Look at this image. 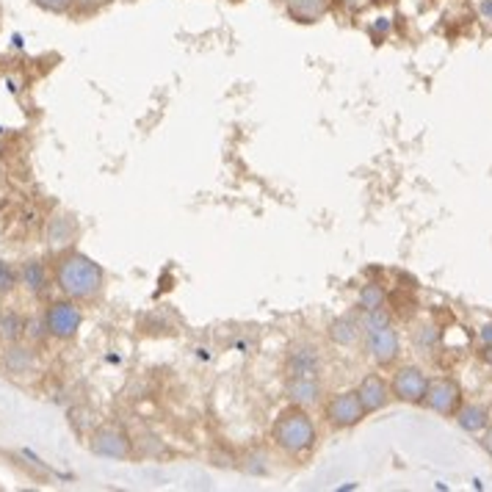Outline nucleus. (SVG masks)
I'll return each mask as SVG.
<instances>
[{"label": "nucleus", "mask_w": 492, "mask_h": 492, "mask_svg": "<svg viewBox=\"0 0 492 492\" xmlns=\"http://www.w3.org/2000/svg\"><path fill=\"white\" fill-rule=\"evenodd\" d=\"M56 285L67 299L89 302L103 293L106 272L83 252H67L56 263Z\"/></svg>", "instance_id": "nucleus-1"}, {"label": "nucleus", "mask_w": 492, "mask_h": 492, "mask_svg": "<svg viewBox=\"0 0 492 492\" xmlns=\"http://www.w3.org/2000/svg\"><path fill=\"white\" fill-rule=\"evenodd\" d=\"M272 440L280 451H285L290 456L307 453L318 440L313 415L305 407H297V404L285 407L272 423Z\"/></svg>", "instance_id": "nucleus-2"}, {"label": "nucleus", "mask_w": 492, "mask_h": 492, "mask_svg": "<svg viewBox=\"0 0 492 492\" xmlns=\"http://www.w3.org/2000/svg\"><path fill=\"white\" fill-rule=\"evenodd\" d=\"M45 330L50 338H58V341H70L78 335L81 324H83V313L81 307L75 305V299H58L53 302L47 310H45Z\"/></svg>", "instance_id": "nucleus-3"}, {"label": "nucleus", "mask_w": 492, "mask_h": 492, "mask_svg": "<svg viewBox=\"0 0 492 492\" xmlns=\"http://www.w3.org/2000/svg\"><path fill=\"white\" fill-rule=\"evenodd\" d=\"M366 407L359 401L357 390H346V393H338L330 401L324 404V418L326 423L332 426V429H351V426L363 423L366 418Z\"/></svg>", "instance_id": "nucleus-4"}, {"label": "nucleus", "mask_w": 492, "mask_h": 492, "mask_svg": "<svg viewBox=\"0 0 492 492\" xmlns=\"http://www.w3.org/2000/svg\"><path fill=\"white\" fill-rule=\"evenodd\" d=\"M423 404L429 407L432 412H437V415L453 418L456 410L462 407V387H459V382L451 379V376L429 379V387H426Z\"/></svg>", "instance_id": "nucleus-5"}, {"label": "nucleus", "mask_w": 492, "mask_h": 492, "mask_svg": "<svg viewBox=\"0 0 492 492\" xmlns=\"http://www.w3.org/2000/svg\"><path fill=\"white\" fill-rule=\"evenodd\" d=\"M363 346L376 366H393L401 354V341H399V332L393 330V324L363 332Z\"/></svg>", "instance_id": "nucleus-6"}, {"label": "nucleus", "mask_w": 492, "mask_h": 492, "mask_svg": "<svg viewBox=\"0 0 492 492\" xmlns=\"http://www.w3.org/2000/svg\"><path fill=\"white\" fill-rule=\"evenodd\" d=\"M426 387H429V376H426L418 366H401L393 374V382H390L393 399H399L404 404H423Z\"/></svg>", "instance_id": "nucleus-7"}, {"label": "nucleus", "mask_w": 492, "mask_h": 492, "mask_svg": "<svg viewBox=\"0 0 492 492\" xmlns=\"http://www.w3.org/2000/svg\"><path fill=\"white\" fill-rule=\"evenodd\" d=\"M89 448L97 453V456H106V459H130L134 453V440L125 429L119 426H100L91 440H89Z\"/></svg>", "instance_id": "nucleus-8"}, {"label": "nucleus", "mask_w": 492, "mask_h": 492, "mask_svg": "<svg viewBox=\"0 0 492 492\" xmlns=\"http://www.w3.org/2000/svg\"><path fill=\"white\" fill-rule=\"evenodd\" d=\"M288 376H321V354L315 343H293L285 359Z\"/></svg>", "instance_id": "nucleus-9"}, {"label": "nucleus", "mask_w": 492, "mask_h": 492, "mask_svg": "<svg viewBox=\"0 0 492 492\" xmlns=\"http://www.w3.org/2000/svg\"><path fill=\"white\" fill-rule=\"evenodd\" d=\"M321 376H288L285 382V396L290 404H297V407H310L315 401H321Z\"/></svg>", "instance_id": "nucleus-10"}, {"label": "nucleus", "mask_w": 492, "mask_h": 492, "mask_svg": "<svg viewBox=\"0 0 492 492\" xmlns=\"http://www.w3.org/2000/svg\"><path fill=\"white\" fill-rule=\"evenodd\" d=\"M357 396H359V401H363L366 412L371 415V412H379V410H384L390 404L393 393H390V384L379 374H368L363 382H359Z\"/></svg>", "instance_id": "nucleus-11"}, {"label": "nucleus", "mask_w": 492, "mask_h": 492, "mask_svg": "<svg viewBox=\"0 0 492 492\" xmlns=\"http://www.w3.org/2000/svg\"><path fill=\"white\" fill-rule=\"evenodd\" d=\"M330 341L338 346H357L359 341H363V324H359V318L354 313L338 315L330 324Z\"/></svg>", "instance_id": "nucleus-12"}, {"label": "nucleus", "mask_w": 492, "mask_h": 492, "mask_svg": "<svg viewBox=\"0 0 492 492\" xmlns=\"http://www.w3.org/2000/svg\"><path fill=\"white\" fill-rule=\"evenodd\" d=\"M456 423H459V429H465V432H470V435H479V432H484L487 426H489V412H487V407H481V404H465L462 401V407L456 410Z\"/></svg>", "instance_id": "nucleus-13"}, {"label": "nucleus", "mask_w": 492, "mask_h": 492, "mask_svg": "<svg viewBox=\"0 0 492 492\" xmlns=\"http://www.w3.org/2000/svg\"><path fill=\"white\" fill-rule=\"evenodd\" d=\"M20 282L30 290V293H45L47 285H50V277H47V269L42 260H28V263H22L20 269Z\"/></svg>", "instance_id": "nucleus-14"}, {"label": "nucleus", "mask_w": 492, "mask_h": 492, "mask_svg": "<svg viewBox=\"0 0 492 492\" xmlns=\"http://www.w3.org/2000/svg\"><path fill=\"white\" fill-rule=\"evenodd\" d=\"M34 366H37V357H34V351L25 349V346H17L14 343L4 354V368L9 374H28V371H34Z\"/></svg>", "instance_id": "nucleus-15"}, {"label": "nucleus", "mask_w": 492, "mask_h": 492, "mask_svg": "<svg viewBox=\"0 0 492 492\" xmlns=\"http://www.w3.org/2000/svg\"><path fill=\"white\" fill-rule=\"evenodd\" d=\"M75 238V221L70 216H53L47 224V244L50 246H67Z\"/></svg>", "instance_id": "nucleus-16"}, {"label": "nucleus", "mask_w": 492, "mask_h": 492, "mask_svg": "<svg viewBox=\"0 0 492 492\" xmlns=\"http://www.w3.org/2000/svg\"><path fill=\"white\" fill-rule=\"evenodd\" d=\"M326 9H330L326 0H288V12L302 22H313V20L324 17Z\"/></svg>", "instance_id": "nucleus-17"}, {"label": "nucleus", "mask_w": 492, "mask_h": 492, "mask_svg": "<svg viewBox=\"0 0 492 492\" xmlns=\"http://www.w3.org/2000/svg\"><path fill=\"white\" fill-rule=\"evenodd\" d=\"M384 305H387V290H384V285L366 282L363 288H359V293H357V307H359V313L376 310V307H384Z\"/></svg>", "instance_id": "nucleus-18"}, {"label": "nucleus", "mask_w": 492, "mask_h": 492, "mask_svg": "<svg viewBox=\"0 0 492 492\" xmlns=\"http://www.w3.org/2000/svg\"><path fill=\"white\" fill-rule=\"evenodd\" d=\"M25 335V318L14 310L0 313V341L4 343H17Z\"/></svg>", "instance_id": "nucleus-19"}, {"label": "nucleus", "mask_w": 492, "mask_h": 492, "mask_svg": "<svg viewBox=\"0 0 492 492\" xmlns=\"http://www.w3.org/2000/svg\"><path fill=\"white\" fill-rule=\"evenodd\" d=\"M359 324H363V332H371V330H379V326L393 324V313H390L387 307L366 310V313H363V318H359Z\"/></svg>", "instance_id": "nucleus-20"}, {"label": "nucleus", "mask_w": 492, "mask_h": 492, "mask_svg": "<svg viewBox=\"0 0 492 492\" xmlns=\"http://www.w3.org/2000/svg\"><path fill=\"white\" fill-rule=\"evenodd\" d=\"M20 282V272L6 263V260H0V297H6V293H12Z\"/></svg>", "instance_id": "nucleus-21"}, {"label": "nucleus", "mask_w": 492, "mask_h": 492, "mask_svg": "<svg viewBox=\"0 0 492 492\" xmlns=\"http://www.w3.org/2000/svg\"><path fill=\"white\" fill-rule=\"evenodd\" d=\"M418 346H432L437 341V332H435V326H420V332H418Z\"/></svg>", "instance_id": "nucleus-22"}, {"label": "nucleus", "mask_w": 492, "mask_h": 492, "mask_svg": "<svg viewBox=\"0 0 492 492\" xmlns=\"http://www.w3.org/2000/svg\"><path fill=\"white\" fill-rule=\"evenodd\" d=\"M37 6H42V9H47V12H64L67 9L73 0H34Z\"/></svg>", "instance_id": "nucleus-23"}, {"label": "nucleus", "mask_w": 492, "mask_h": 492, "mask_svg": "<svg viewBox=\"0 0 492 492\" xmlns=\"http://www.w3.org/2000/svg\"><path fill=\"white\" fill-rule=\"evenodd\" d=\"M481 448L492 456V423L484 429V437H481Z\"/></svg>", "instance_id": "nucleus-24"}, {"label": "nucleus", "mask_w": 492, "mask_h": 492, "mask_svg": "<svg viewBox=\"0 0 492 492\" xmlns=\"http://www.w3.org/2000/svg\"><path fill=\"white\" fill-rule=\"evenodd\" d=\"M479 338L481 343H492V324H484L481 330H479Z\"/></svg>", "instance_id": "nucleus-25"}, {"label": "nucleus", "mask_w": 492, "mask_h": 492, "mask_svg": "<svg viewBox=\"0 0 492 492\" xmlns=\"http://www.w3.org/2000/svg\"><path fill=\"white\" fill-rule=\"evenodd\" d=\"M481 359L487 366H492V343H484V349H481Z\"/></svg>", "instance_id": "nucleus-26"}]
</instances>
